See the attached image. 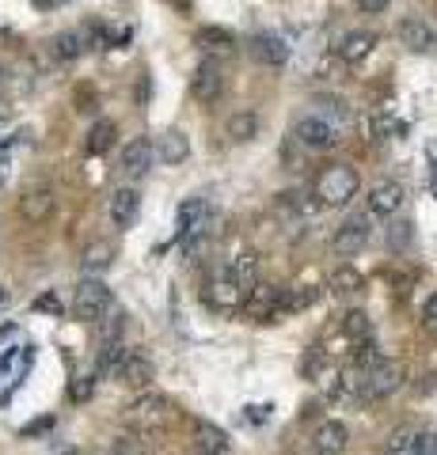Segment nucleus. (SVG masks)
<instances>
[{
  "mask_svg": "<svg viewBox=\"0 0 437 455\" xmlns=\"http://www.w3.org/2000/svg\"><path fill=\"white\" fill-rule=\"evenodd\" d=\"M343 331H346V338H354L358 346H361V341H373V326H369V319H365V311H350L346 323H343Z\"/></svg>",
  "mask_w": 437,
  "mask_h": 455,
  "instance_id": "c756f323",
  "label": "nucleus"
},
{
  "mask_svg": "<svg viewBox=\"0 0 437 455\" xmlns=\"http://www.w3.org/2000/svg\"><path fill=\"white\" fill-rule=\"evenodd\" d=\"M396 35H400V42L411 53H426L430 46H433V31L422 20H415V16H407V20H400V27H396Z\"/></svg>",
  "mask_w": 437,
  "mask_h": 455,
  "instance_id": "a211bd4d",
  "label": "nucleus"
},
{
  "mask_svg": "<svg viewBox=\"0 0 437 455\" xmlns=\"http://www.w3.org/2000/svg\"><path fill=\"white\" fill-rule=\"evenodd\" d=\"M115 455H149V436L145 433H122L115 440Z\"/></svg>",
  "mask_w": 437,
  "mask_h": 455,
  "instance_id": "7c9ffc66",
  "label": "nucleus"
},
{
  "mask_svg": "<svg viewBox=\"0 0 437 455\" xmlns=\"http://www.w3.org/2000/svg\"><path fill=\"white\" fill-rule=\"evenodd\" d=\"M403 205V187L400 182H376V187L369 190V212L373 217H396Z\"/></svg>",
  "mask_w": 437,
  "mask_h": 455,
  "instance_id": "4468645a",
  "label": "nucleus"
},
{
  "mask_svg": "<svg viewBox=\"0 0 437 455\" xmlns=\"http://www.w3.org/2000/svg\"><path fill=\"white\" fill-rule=\"evenodd\" d=\"M400 455H403V451H400Z\"/></svg>",
  "mask_w": 437,
  "mask_h": 455,
  "instance_id": "37998d69",
  "label": "nucleus"
},
{
  "mask_svg": "<svg viewBox=\"0 0 437 455\" xmlns=\"http://www.w3.org/2000/svg\"><path fill=\"white\" fill-rule=\"evenodd\" d=\"M194 444H198L202 455H229L232 451L229 433H224L221 425H214V421H198V425H194Z\"/></svg>",
  "mask_w": 437,
  "mask_h": 455,
  "instance_id": "dca6fc26",
  "label": "nucleus"
},
{
  "mask_svg": "<svg viewBox=\"0 0 437 455\" xmlns=\"http://www.w3.org/2000/svg\"><path fill=\"white\" fill-rule=\"evenodd\" d=\"M266 410H271V406H247V418L251 421H266Z\"/></svg>",
  "mask_w": 437,
  "mask_h": 455,
  "instance_id": "ea45409f",
  "label": "nucleus"
},
{
  "mask_svg": "<svg viewBox=\"0 0 437 455\" xmlns=\"http://www.w3.org/2000/svg\"><path fill=\"white\" fill-rule=\"evenodd\" d=\"M0 88H4V65H0Z\"/></svg>",
  "mask_w": 437,
  "mask_h": 455,
  "instance_id": "79ce46f5",
  "label": "nucleus"
},
{
  "mask_svg": "<svg viewBox=\"0 0 437 455\" xmlns=\"http://www.w3.org/2000/svg\"><path fill=\"white\" fill-rule=\"evenodd\" d=\"M293 137L312 152H328L338 145V125L331 118H323V114H304V118L293 122Z\"/></svg>",
  "mask_w": 437,
  "mask_h": 455,
  "instance_id": "39448f33",
  "label": "nucleus"
},
{
  "mask_svg": "<svg viewBox=\"0 0 437 455\" xmlns=\"http://www.w3.org/2000/svg\"><path fill=\"white\" fill-rule=\"evenodd\" d=\"M331 292L335 296H354V292H361V284H365V277L358 274V269L354 266H338L335 269V274H331Z\"/></svg>",
  "mask_w": 437,
  "mask_h": 455,
  "instance_id": "bb28decb",
  "label": "nucleus"
},
{
  "mask_svg": "<svg viewBox=\"0 0 437 455\" xmlns=\"http://www.w3.org/2000/svg\"><path fill=\"white\" fill-rule=\"evenodd\" d=\"M92 391H95V376H77L73 387H69V398H73V403H88Z\"/></svg>",
  "mask_w": 437,
  "mask_h": 455,
  "instance_id": "f704fd0d",
  "label": "nucleus"
},
{
  "mask_svg": "<svg viewBox=\"0 0 437 455\" xmlns=\"http://www.w3.org/2000/svg\"><path fill=\"white\" fill-rule=\"evenodd\" d=\"M373 228H369V217L365 212H354V217H346L343 224H338V232L331 239L335 254H343V259H354L358 251H365V243H369Z\"/></svg>",
  "mask_w": 437,
  "mask_h": 455,
  "instance_id": "423d86ee",
  "label": "nucleus"
},
{
  "mask_svg": "<svg viewBox=\"0 0 437 455\" xmlns=\"http://www.w3.org/2000/svg\"><path fill=\"white\" fill-rule=\"evenodd\" d=\"M194 42H198V50H206V53H232L236 50V35L229 31V27H217V23L198 27Z\"/></svg>",
  "mask_w": 437,
  "mask_h": 455,
  "instance_id": "6ab92c4d",
  "label": "nucleus"
},
{
  "mask_svg": "<svg viewBox=\"0 0 437 455\" xmlns=\"http://www.w3.org/2000/svg\"><path fill=\"white\" fill-rule=\"evenodd\" d=\"M152 160H157V145L149 137H134L122 152V175L125 179H145L152 171Z\"/></svg>",
  "mask_w": 437,
  "mask_h": 455,
  "instance_id": "1a4fd4ad",
  "label": "nucleus"
},
{
  "mask_svg": "<svg viewBox=\"0 0 437 455\" xmlns=\"http://www.w3.org/2000/svg\"><path fill=\"white\" fill-rule=\"evenodd\" d=\"M224 133H229L232 145H251V140L259 137V118L251 110H236L229 125H224Z\"/></svg>",
  "mask_w": 437,
  "mask_h": 455,
  "instance_id": "4be33fe9",
  "label": "nucleus"
},
{
  "mask_svg": "<svg viewBox=\"0 0 437 455\" xmlns=\"http://www.w3.org/2000/svg\"><path fill=\"white\" fill-rule=\"evenodd\" d=\"M323 368H328V353H323V349H308V353H304V361H301L304 379H320V376H323Z\"/></svg>",
  "mask_w": 437,
  "mask_h": 455,
  "instance_id": "473e14b6",
  "label": "nucleus"
},
{
  "mask_svg": "<svg viewBox=\"0 0 437 455\" xmlns=\"http://www.w3.org/2000/svg\"><path fill=\"white\" fill-rule=\"evenodd\" d=\"M110 304H115V296H110V289L100 277H84L73 292V315L80 323H100L110 311Z\"/></svg>",
  "mask_w": 437,
  "mask_h": 455,
  "instance_id": "7ed1b4c3",
  "label": "nucleus"
},
{
  "mask_svg": "<svg viewBox=\"0 0 437 455\" xmlns=\"http://www.w3.org/2000/svg\"><path fill=\"white\" fill-rule=\"evenodd\" d=\"M107 212H110V220H115V228H130L137 220V212H141V194L134 187H118L115 194H110V202H107Z\"/></svg>",
  "mask_w": 437,
  "mask_h": 455,
  "instance_id": "ddd939ff",
  "label": "nucleus"
},
{
  "mask_svg": "<svg viewBox=\"0 0 437 455\" xmlns=\"http://www.w3.org/2000/svg\"><path fill=\"white\" fill-rule=\"evenodd\" d=\"M172 418H175V406H172V398H164V395H141L125 406V425L145 436L164 429V425H172Z\"/></svg>",
  "mask_w": 437,
  "mask_h": 455,
  "instance_id": "f03ea898",
  "label": "nucleus"
},
{
  "mask_svg": "<svg viewBox=\"0 0 437 455\" xmlns=\"http://www.w3.org/2000/svg\"><path fill=\"white\" fill-rule=\"evenodd\" d=\"M0 307H8V289H0Z\"/></svg>",
  "mask_w": 437,
  "mask_h": 455,
  "instance_id": "a19ab883",
  "label": "nucleus"
},
{
  "mask_svg": "<svg viewBox=\"0 0 437 455\" xmlns=\"http://www.w3.org/2000/svg\"><path fill=\"white\" fill-rule=\"evenodd\" d=\"M20 217L27 224H46L53 217V190L50 187H27L20 194Z\"/></svg>",
  "mask_w": 437,
  "mask_h": 455,
  "instance_id": "9d476101",
  "label": "nucleus"
},
{
  "mask_svg": "<svg viewBox=\"0 0 437 455\" xmlns=\"http://www.w3.org/2000/svg\"><path fill=\"white\" fill-rule=\"evenodd\" d=\"M354 4H358L361 12H369V16H380V12H388L392 0H354Z\"/></svg>",
  "mask_w": 437,
  "mask_h": 455,
  "instance_id": "4c0bfd02",
  "label": "nucleus"
},
{
  "mask_svg": "<svg viewBox=\"0 0 437 455\" xmlns=\"http://www.w3.org/2000/svg\"><path fill=\"white\" fill-rule=\"evenodd\" d=\"M206 300L214 304L217 311H232L244 304V281H239V274L229 266V269H221V274L209 281V289H206Z\"/></svg>",
  "mask_w": 437,
  "mask_h": 455,
  "instance_id": "0eeeda50",
  "label": "nucleus"
},
{
  "mask_svg": "<svg viewBox=\"0 0 437 455\" xmlns=\"http://www.w3.org/2000/svg\"><path fill=\"white\" fill-rule=\"evenodd\" d=\"M373 46H376V35H369V31H346L343 38H338V57H343V61H365V57L373 53Z\"/></svg>",
  "mask_w": 437,
  "mask_h": 455,
  "instance_id": "412c9836",
  "label": "nucleus"
},
{
  "mask_svg": "<svg viewBox=\"0 0 437 455\" xmlns=\"http://www.w3.org/2000/svg\"><path fill=\"white\" fill-rule=\"evenodd\" d=\"M403 387V364L400 361H384L380 357L373 368H361V403L373 398H388Z\"/></svg>",
  "mask_w": 437,
  "mask_h": 455,
  "instance_id": "20e7f679",
  "label": "nucleus"
},
{
  "mask_svg": "<svg viewBox=\"0 0 437 455\" xmlns=\"http://www.w3.org/2000/svg\"><path fill=\"white\" fill-rule=\"evenodd\" d=\"M125 349L122 341H103V349H100V361H95V372L100 376H118V368H122V361H125Z\"/></svg>",
  "mask_w": 437,
  "mask_h": 455,
  "instance_id": "a878e982",
  "label": "nucleus"
},
{
  "mask_svg": "<svg viewBox=\"0 0 437 455\" xmlns=\"http://www.w3.org/2000/svg\"><path fill=\"white\" fill-rule=\"evenodd\" d=\"M312 448L320 455H343L350 448V429L343 421H323L316 429V436H312Z\"/></svg>",
  "mask_w": 437,
  "mask_h": 455,
  "instance_id": "2eb2a0df",
  "label": "nucleus"
},
{
  "mask_svg": "<svg viewBox=\"0 0 437 455\" xmlns=\"http://www.w3.org/2000/svg\"><path fill=\"white\" fill-rule=\"evenodd\" d=\"M202 220H206V202H202V197H187V202L179 205V239L198 235Z\"/></svg>",
  "mask_w": 437,
  "mask_h": 455,
  "instance_id": "b1692460",
  "label": "nucleus"
},
{
  "mask_svg": "<svg viewBox=\"0 0 437 455\" xmlns=\"http://www.w3.org/2000/svg\"><path fill=\"white\" fill-rule=\"evenodd\" d=\"M312 300H316V289H293V292H281V319L293 315V311L312 307Z\"/></svg>",
  "mask_w": 437,
  "mask_h": 455,
  "instance_id": "c85d7f7f",
  "label": "nucleus"
},
{
  "mask_svg": "<svg viewBox=\"0 0 437 455\" xmlns=\"http://www.w3.org/2000/svg\"><path fill=\"white\" fill-rule=\"evenodd\" d=\"M411 239H415V224L411 220H396L388 228V243L396 251H407V247H411Z\"/></svg>",
  "mask_w": 437,
  "mask_h": 455,
  "instance_id": "2f4dec72",
  "label": "nucleus"
},
{
  "mask_svg": "<svg viewBox=\"0 0 437 455\" xmlns=\"http://www.w3.org/2000/svg\"><path fill=\"white\" fill-rule=\"evenodd\" d=\"M115 137H118V125L115 122H95L92 125V133H88V156H103L110 152V145H115Z\"/></svg>",
  "mask_w": 437,
  "mask_h": 455,
  "instance_id": "cd10ccee",
  "label": "nucleus"
},
{
  "mask_svg": "<svg viewBox=\"0 0 437 455\" xmlns=\"http://www.w3.org/2000/svg\"><path fill=\"white\" fill-rule=\"evenodd\" d=\"M251 53H255L259 65H271V68H281L289 61V46L278 35H255L251 38Z\"/></svg>",
  "mask_w": 437,
  "mask_h": 455,
  "instance_id": "f3484780",
  "label": "nucleus"
},
{
  "mask_svg": "<svg viewBox=\"0 0 437 455\" xmlns=\"http://www.w3.org/2000/svg\"><path fill=\"white\" fill-rule=\"evenodd\" d=\"M157 156H160V160H164L167 167L187 164V160H190V140H187V133H182V130H167V133L160 137Z\"/></svg>",
  "mask_w": 437,
  "mask_h": 455,
  "instance_id": "aec40b11",
  "label": "nucleus"
},
{
  "mask_svg": "<svg viewBox=\"0 0 437 455\" xmlns=\"http://www.w3.org/2000/svg\"><path fill=\"white\" fill-rule=\"evenodd\" d=\"M118 379L130 383V387H149V383L157 379V364H152L149 353L130 349L125 353V361H122V368H118Z\"/></svg>",
  "mask_w": 437,
  "mask_h": 455,
  "instance_id": "f8f14e48",
  "label": "nucleus"
},
{
  "mask_svg": "<svg viewBox=\"0 0 437 455\" xmlns=\"http://www.w3.org/2000/svg\"><path fill=\"white\" fill-rule=\"evenodd\" d=\"M422 326H426L430 334H437V292L426 300V307H422Z\"/></svg>",
  "mask_w": 437,
  "mask_h": 455,
  "instance_id": "c9c22d12",
  "label": "nucleus"
},
{
  "mask_svg": "<svg viewBox=\"0 0 437 455\" xmlns=\"http://www.w3.org/2000/svg\"><path fill=\"white\" fill-rule=\"evenodd\" d=\"M35 311H50V315H61V300L53 292H46V296H38L35 300Z\"/></svg>",
  "mask_w": 437,
  "mask_h": 455,
  "instance_id": "e433bc0d",
  "label": "nucleus"
},
{
  "mask_svg": "<svg viewBox=\"0 0 437 455\" xmlns=\"http://www.w3.org/2000/svg\"><path fill=\"white\" fill-rule=\"evenodd\" d=\"M247 311H251V319H259V323H278L281 319V289L278 284H255Z\"/></svg>",
  "mask_w": 437,
  "mask_h": 455,
  "instance_id": "9b49d317",
  "label": "nucleus"
},
{
  "mask_svg": "<svg viewBox=\"0 0 437 455\" xmlns=\"http://www.w3.org/2000/svg\"><path fill=\"white\" fill-rule=\"evenodd\" d=\"M361 190V175L350 164H335L328 167L323 175L316 179V197H320V205H331V209H343L350 205L358 197Z\"/></svg>",
  "mask_w": 437,
  "mask_h": 455,
  "instance_id": "f257e3e1",
  "label": "nucleus"
},
{
  "mask_svg": "<svg viewBox=\"0 0 437 455\" xmlns=\"http://www.w3.org/2000/svg\"><path fill=\"white\" fill-rule=\"evenodd\" d=\"M46 429H53V418H38V421H31L23 429V436H38V433H46Z\"/></svg>",
  "mask_w": 437,
  "mask_h": 455,
  "instance_id": "58836bf2",
  "label": "nucleus"
},
{
  "mask_svg": "<svg viewBox=\"0 0 437 455\" xmlns=\"http://www.w3.org/2000/svg\"><path fill=\"white\" fill-rule=\"evenodd\" d=\"M110 262H115V247H110L107 239H95V243H88V251L80 254V266L88 269V274H100Z\"/></svg>",
  "mask_w": 437,
  "mask_h": 455,
  "instance_id": "393cba45",
  "label": "nucleus"
},
{
  "mask_svg": "<svg viewBox=\"0 0 437 455\" xmlns=\"http://www.w3.org/2000/svg\"><path fill=\"white\" fill-rule=\"evenodd\" d=\"M407 455H437V433H415L411 444H407Z\"/></svg>",
  "mask_w": 437,
  "mask_h": 455,
  "instance_id": "72a5a7b5",
  "label": "nucleus"
},
{
  "mask_svg": "<svg viewBox=\"0 0 437 455\" xmlns=\"http://www.w3.org/2000/svg\"><path fill=\"white\" fill-rule=\"evenodd\" d=\"M221 92H224V73H221L217 61H209L206 57V61L194 68V76H190V95L209 107V103H217L221 99Z\"/></svg>",
  "mask_w": 437,
  "mask_h": 455,
  "instance_id": "6e6552de",
  "label": "nucleus"
},
{
  "mask_svg": "<svg viewBox=\"0 0 437 455\" xmlns=\"http://www.w3.org/2000/svg\"><path fill=\"white\" fill-rule=\"evenodd\" d=\"M88 50L84 46V31H61L50 38V57L53 61H77V57Z\"/></svg>",
  "mask_w": 437,
  "mask_h": 455,
  "instance_id": "5701e85b",
  "label": "nucleus"
}]
</instances>
